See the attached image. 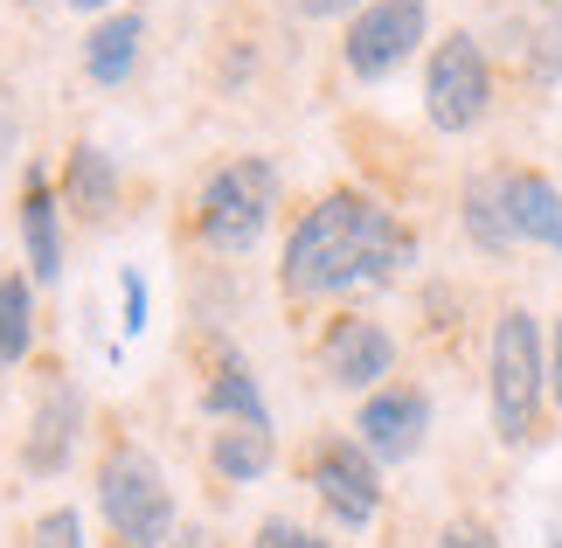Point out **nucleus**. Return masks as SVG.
Listing matches in <instances>:
<instances>
[{
  "label": "nucleus",
  "instance_id": "cd10ccee",
  "mask_svg": "<svg viewBox=\"0 0 562 548\" xmlns=\"http://www.w3.org/2000/svg\"><path fill=\"white\" fill-rule=\"evenodd\" d=\"M549 548H562V535H555V541H549Z\"/></svg>",
  "mask_w": 562,
  "mask_h": 548
},
{
  "label": "nucleus",
  "instance_id": "4be33fe9",
  "mask_svg": "<svg viewBox=\"0 0 562 548\" xmlns=\"http://www.w3.org/2000/svg\"><path fill=\"white\" fill-rule=\"evenodd\" d=\"M14 146H21V98L0 83V160H8Z\"/></svg>",
  "mask_w": 562,
  "mask_h": 548
},
{
  "label": "nucleus",
  "instance_id": "4468645a",
  "mask_svg": "<svg viewBox=\"0 0 562 548\" xmlns=\"http://www.w3.org/2000/svg\"><path fill=\"white\" fill-rule=\"evenodd\" d=\"M139 56H146V14L119 8V14H104L91 29V42H83V77L104 83V91H119V83H133Z\"/></svg>",
  "mask_w": 562,
  "mask_h": 548
},
{
  "label": "nucleus",
  "instance_id": "1a4fd4ad",
  "mask_svg": "<svg viewBox=\"0 0 562 548\" xmlns=\"http://www.w3.org/2000/svg\"><path fill=\"white\" fill-rule=\"evenodd\" d=\"M424 430H430V396L417 382H382L355 410V445L369 451L375 466H403V458H417Z\"/></svg>",
  "mask_w": 562,
  "mask_h": 548
},
{
  "label": "nucleus",
  "instance_id": "412c9836",
  "mask_svg": "<svg viewBox=\"0 0 562 548\" xmlns=\"http://www.w3.org/2000/svg\"><path fill=\"white\" fill-rule=\"evenodd\" d=\"M438 548H501V535H493L486 521L459 514V521H445V528H438Z\"/></svg>",
  "mask_w": 562,
  "mask_h": 548
},
{
  "label": "nucleus",
  "instance_id": "b1692460",
  "mask_svg": "<svg viewBox=\"0 0 562 548\" xmlns=\"http://www.w3.org/2000/svg\"><path fill=\"white\" fill-rule=\"evenodd\" d=\"M549 403L562 410V313H555V334H549Z\"/></svg>",
  "mask_w": 562,
  "mask_h": 548
},
{
  "label": "nucleus",
  "instance_id": "393cba45",
  "mask_svg": "<svg viewBox=\"0 0 562 548\" xmlns=\"http://www.w3.org/2000/svg\"><path fill=\"white\" fill-rule=\"evenodd\" d=\"M369 0H299V14H313V21H334V14H361Z\"/></svg>",
  "mask_w": 562,
  "mask_h": 548
},
{
  "label": "nucleus",
  "instance_id": "9b49d317",
  "mask_svg": "<svg viewBox=\"0 0 562 548\" xmlns=\"http://www.w3.org/2000/svg\"><path fill=\"white\" fill-rule=\"evenodd\" d=\"M194 361H202V410L215 424H271V403H265V389H257L250 361L236 355L223 334L194 340Z\"/></svg>",
  "mask_w": 562,
  "mask_h": 548
},
{
  "label": "nucleus",
  "instance_id": "f03ea898",
  "mask_svg": "<svg viewBox=\"0 0 562 548\" xmlns=\"http://www.w3.org/2000/svg\"><path fill=\"white\" fill-rule=\"evenodd\" d=\"M486 403H493V437L501 445H528L535 424H542V403H549V340H542V320L528 305H507L493 320V340H486Z\"/></svg>",
  "mask_w": 562,
  "mask_h": 548
},
{
  "label": "nucleus",
  "instance_id": "0eeeda50",
  "mask_svg": "<svg viewBox=\"0 0 562 548\" xmlns=\"http://www.w3.org/2000/svg\"><path fill=\"white\" fill-rule=\"evenodd\" d=\"M424 42H430V8H424V0H369V8L348 21L340 63H348V77L382 83L389 70H403Z\"/></svg>",
  "mask_w": 562,
  "mask_h": 548
},
{
  "label": "nucleus",
  "instance_id": "f257e3e1",
  "mask_svg": "<svg viewBox=\"0 0 562 548\" xmlns=\"http://www.w3.org/2000/svg\"><path fill=\"white\" fill-rule=\"evenodd\" d=\"M409 257H417V236L396 223V209H382L361 188H334L292 223L285 257H278V284H285V299L313 305V299L355 292V284H389Z\"/></svg>",
  "mask_w": 562,
  "mask_h": 548
},
{
  "label": "nucleus",
  "instance_id": "20e7f679",
  "mask_svg": "<svg viewBox=\"0 0 562 548\" xmlns=\"http://www.w3.org/2000/svg\"><path fill=\"white\" fill-rule=\"evenodd\" d=\"M98 514H104V528H112V541H125V548H167L175 541L167 472L133 437H119V445L98 458Z\"/></svg>",
  "mask_w": 562,
  "mask_h": 548
},
{
  "label": "nucleus",
  "instance_id": "f8f14e48",
  "mask_svg": "<svg viewBox=\"0 0 562 548\" xmlns=\"http://www.w3.org/2000/svg\"><path fill=\"white\" fill-rule=\"evenodd\" d=\"M501 202L521 244H542L562 257V188L535 167H501Z\"/></svg>",
  "mask_w": 562,
  "mask_h": 548
},
{
  "label": "nucleus",
  "instance_id": "7ed1b4c3",
  "mask_svg": "<svg viewBox=\"0 0 562 548\" xmlns=\"http://www.w3.org/2000/svg\"><path fill=\"white\" fill-rule=\"evenodd\" d=\"M278 167L265 160V153H236V160H223L202 181V194H194V244L223 250V257H244L257 236L271 230L278 215Z\"/></svg>",
  "mask_w": 562,
  "mask_h": 548
},
{
  "label": "nucleus",
  "instance_id": "6e6552de",
  "mask_svg": "<svg viewBox=\"0 0 562 548\" xmlns=\"http://www.w3.org/2000/svg\"><path fill=\"white\" fill-rule=\"evenodd\" d=\"M77 430H83V389L63 376V368H42V376H35L29 430H21V472H29V479H56V472H70V458H77Z\"/></svg>",
  "mask_w": 562,
  "mask_h": 548
},
{
  "label": "nucleus",
  "instance_id": "dca6fc26",
  "mask_svg": "<svg viewBox=\"0 0 562 548\" xmlns=\"http://www.w3.org/2000/svg\"><path fill=\"white\" fill-rule=\"evenodd\" d=\"M271 466H278L271 424H223V430H209V472L223 479V487H250V479H265Z\"/></svg>",
  "mask_w": 562,
  "mask_h": 548
},
{
  "label": "nucleus",
  "instance_id": "39448f33",
  "mask_svg": "<svg viewBox=\"0 0 562 548\" xmlns=\"http://www.w3.org/2000/svg\"><path fill=\"white\" fill-rule=\"evenodd\" d=\"M486 112H493V63L480 49V35H465V29L438 35L424 63V119L445 139H459L472 125H486Z\"/></svg>",
  "mask_w": 562,
  "mask_h": 548
},
{
  "label": "nucleus",
  "instance_id": "9d476101",
  "mask_svg": "<svg viewBox=\"0 0 562 548\" xmlns=\"http://www.w3.org/2000/svg\"><path fill=\"white\" fill-rule=\"evenodd\" d=\"M319 376L334 389H361V396H369V389H382L396 376V334L369 313L327 320V334H319Z\"/></svg>",
  "mask_w": 562,
  "mask_h": 548
},
{
  "label": "nucleus",
  "instance_id": "a211bd4d",
  "mask_svg": "<svg viewBox=\"0 0 562 548\" xmlns=\"http://www.w3.org/2000/svg\"><path fill=\"white\" fill-rule=\"evenodd\" d=\"M35 355V278L0 271V368H21Z\"/></svg>",
  "mask_w": 562,
  "mask_h": 548
},
{
  "label": "nucleus",
  "instance_id": "f3484780",
  "mask_svg": "<svg viewBox=\"0 0 562 548\" xmlns=\"http://www.w3.org/2000/svg\"><path fill=\"white\" fill-rule=\"evenodd\" d=\"M459 223H465V236L486 257H507L514 244H521L514 223H507V202H501V174H472V181L459 188Z\"/></svg>",
  "mask_w": 562,
  "mask_h": 548
},
{
  "label": "nucleus",
  "instance_id": "5701e85b",
  "mask_svg": "<svg viewBox=\"0 0 562 548\" xmlns=\"http://www.w3.org/2000/svg\"><path fill=\"white\" fill-rule=\"evenodd\" d=\"M119 292H125V334H139V326H146V284H139L133 271H125Z\"/></svg>",
  "mask_w": 562,
  "mask_h": 548
},
{
  "label": "nucleus",
  "instance_id": "6ab92c4d",
  "mask_svg": "<svg viewBox=\"0 0 562 548\" xmlns=\"http://www.w3.org/2000/svg\"><path fill=\"white\" fill-rule=\"evenodd\" d=\"M29 548H83V514L77 507H49L29 521Z\"/></svg>",
  "mask_w": 562,
  "mask_h": 548
},
{
  "label": "nucleus",
  "instance_id": "a878e982",
  "mask_svg": "<svg viewBox=\"0 0 562 548\" xmlns=\"http://www.w3.org/2000/svg\"><path fill=\"white\" fill-rule=\"evenodd\" d=\"M77 14H98V8H119V0H70Z\"/></svg>",
  "mask_w": 562,
  "mask_h": 548
},
{
  "label": "nucleus",
  "instance_id": "423d86ee",
  "mask_svg": "<svg viewBox=\"0 0 562 548\" xmlns=\"http://www.w3.org/2000/svg\"><path fill=\"white\" fill-rule=\"evenodd\" d=\"M306 487L319 493V507L334 514V528H369L382 514V466L355 437H313L306 458H299Z\"/></svg>",
  "mask_w": 562,
  "mask_h": 548
},
{
  "label": "nucleus",
  "instance_id": "bb28decb",
  "mask_svg": "<svg viewBox=\"0 0 562 548\" xmlns=\"http://www.w3.org/2000/svg\"><path fill=\"white\" fill-rule=\"evenodd\" d=\"M167 548H194V541H167Z\"/></svg>",
  "mask_w": 562,
  "mask_h": 548
},
{
  "label": "nucleus",
  "instance_id": "ddd939ff",
  "mask_svg": "<svg viewBox=\"0 0 562 548\" xmlns=\"http://www.w3.org/2000/svg\"><path fill=\"white\" fill-rule=\"evenodd\" d=\"M21 244H29V278L35 284L63 278V194L49 188L42 167L21 174Z\"/></svg>",
  "mask_w": 562,
  "mask_h": 548
},
{
  "label": "nucleus",
  "instance_id": "2eb2a0df",
  "mask_svg": "<svg viewBox=\"0 0 562 548\" xmlns=\"http://www.w3.org/2000/svg\"><path fill=\"white\" fill-rule=\"evenodd\" d=\"M63 209L83 215V223H104L119 209V167L104 146H91V139L70 146V160H63Z\"/></svg>",
  "mask_w": 562,
  "mask_h": 548
},
{
  "label": "nucleus",
  "instance_id": "aec40b11",
  "mask_svg": "<svg viewBox=\"0 0 562 548\" xmlns=\"http://www.w3.org/2000/svg\"><path fill=\"white\" fill-rule=\"evenodd\" d=\"M250 548H334V541L313 535V528H299L292 514H271V521H257V541Z\"/></svg>",
  "mask_w": 562,
  "mask_h": 548
}]
</instances>
